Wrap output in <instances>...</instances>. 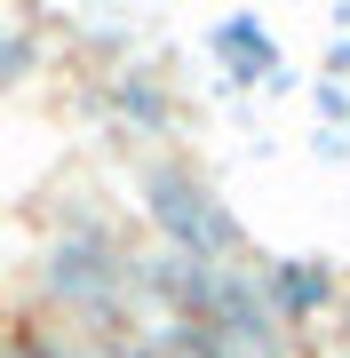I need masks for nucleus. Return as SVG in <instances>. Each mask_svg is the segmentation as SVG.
<instances>
[{
	"label": "nucleus",
	"mask_w": 350,
	"mask_h": 358,
	"mask_svg": "<svg viewBox=\"0 0 350 358\" xmlns=\"http://www.w3.org/2000/svg\"><path fill=\"white\" fill-rule=\"evenodd\" d=\"M40 72V32H0V96Z\"/></svg>",
	"instance_id": "obj_6"
},
{
	"label": "nucleus",
	"mask_w": 350,
	"mask_h": 358,
	"mask_svg": "<svg viewBox=\"0 0 350 358\" xmlns=\"http://www.w3.org/2000/svg\"><path fill=\"white\" fill-rule=\"evenodd\" d=\"M32 287H40V303H48L56 319H72L88 343H128L143 327L136 319V247L119 239L112 215H96V207H72V215L48 231V247H40V263H32Z\"/></svg>",
	"instance_id": "obj_1"
},
{
	"label": "nucleus",
	"mask_w": 350,
	"mask_h": 358,
	"mask_svg": "<svg viewBox=\"0 0 350 358\" xmlns=\"http://www.w3.org/2000/svg\"><path fill=\"white\" fill-rule=\"evenodd\" d=\"M342 136H350V128H342Z\"/></svg>",
	"instance_id": "obj_12"
},
{
	"label": "nucleus",
	"mask_w": 350,
	"mask_h": 358,
	"mask_svg": "<svg viewBox=\"0 0 350 358\" xmlns=\"http://www.w3.org/2000/svg\"><path fill=\"white\" fill-rule=\"evenodd\" d=\"M96 112H104L119 136H175L183 103H175V80L159 64H112L104 88H96Z\"/></svg>",
	"instance_id": "obj_4"
},
{
	"label": "nucleus",
	"mask_w": 350,
	"mask_h": 358,
	"mask_svg": "<svg viewBox=\"0 0 350 358\" xmlns=\"http://www.w3.org/2000/svg\"><path fill=\"white\" fill-rule=\"evenodd\" d=\"M80 358H152V343H143V327L128 334V343H88Z\"/></svg>",
	"instance_id": "obj_9"
},
{
	"label": "nucleus",
	"mask_w": 350,
	"mask_h": 358,
	"mask_svg": "<svg viewBox=\"0 0 350 358\" xmlns=\"http://www.w3.org/2000/svg\"><path fill=\"white\" fill-rule=\"evenodd\" d=\"M207 56L223 64V80H231V88H295V72H286V56H279V32L263 24L255 8H239V16H223V24H207Z\"/></svg>",
	"instance_id": "obj_5"
},
{
	"label": "nucleus",
	"mask_w": 350,
	"mask_h": 358,
	"mask_svg": "<svg viewBox=\"0 0 350 358\" xmlns=\"http://www.w3.org/2000/svg\"><path fill=\"white\" fill-rule=\"evenodd\" d=\"M0 358H72V350L56 343L48 327H8V334H0Z\"/></svg>",
	"instance_id": "obj_7"
},
{
	"label": "nucleus",
	"mask_w": 350,
	"mask_h": 358,
	"mask_svg": "<svg viewBox=\"0 0 350 358\" xmlns=\"http://www.w3.org/2000/svg\"><path fill=\"white\" fill-rule=\"evenodd\" d=\"M342 319H350V287H342ZM342 334H350V327H342Z\"/></svg>",
	"instance_id": "obj_11"
},
{
	"label": "nucleus",
	"mask_w": 350,
	"mask_h": 358,
	"mask_svg": "<svg viewBox=\"0 0 350 358\" xmlns=\"http://www.w3.org/2000/svg\"><path fill=\"white\" fill-rule=\"evenodd\" d=\"M311 103H319V120H326V128H350V88H342V80H319V88H311Z\"/></svg>",
	"instance_id": "obj_8"
},
{
	"label": "nucleus",
	"mask_w": 350,
	"mask_h": 358,
	"mask_svg": "<svg viewBox=\"0 0 350 358\" xmlns=\"http://www.w3.org/2000/svg\"><path fill=\"white\" fill-rule=\"evenodd\" d=\"M136 199H143V223H152V247L168 255H191V263H247V223L231 215V199L199 176L191 159H143L136 167Z\"/></svg>",
	"instance_id": "obj_2"
},
{
	"label": "nucleus",
	"mask_w": 350,
	"mask_h": 358,
	"mask_svg": "<svg viewBox=\"0 0 350 358\" xmlns=\"http://www.w3.org/2000/svg\"><path fill=\"white\" fill-rule=\"evenodd\" d=\"M326 80H342V88H350V32L335 40V48H326Z\"/></svg>",
	"instance_id": "obj_10"
},
{
	"label": "nucleus",
	"mask_w": 350,
	"mask_h": 358,
	"mask_svg": "<svg viewBox=\"0 0 350 358\" xmlns=\"http://www.w3.org/2000/svg\"><path fill=\"white\" fill-rule=\"evenodd\" d=\"M255 271H263V294H271V310H279L286 334H319V327L342 319V287L350 279L326 255H271Z\"/></svg>",
	"instance_id": "obj_3"
}]
</instances>
